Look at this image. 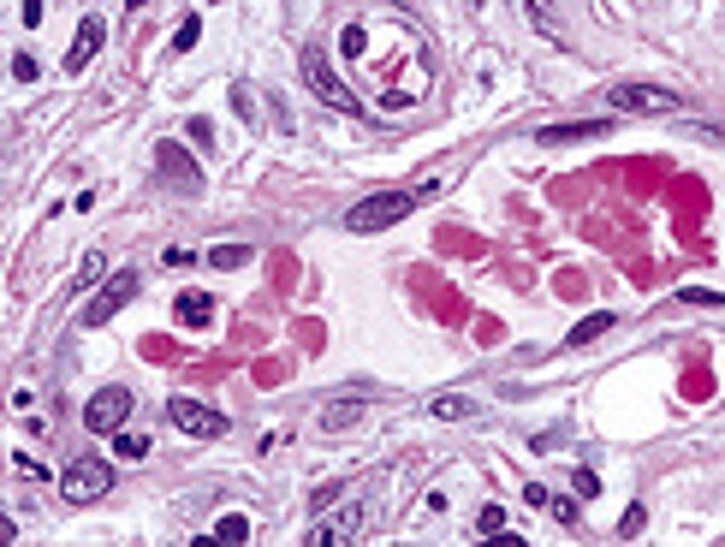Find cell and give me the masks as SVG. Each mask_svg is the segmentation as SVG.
Masks as SVG:
<instances>
[{
	"mask_svg": "<svg viewBox=\"0 0 725 547\" xmlns=\"http://www.w3.org/2000/svg\"><path fill=\"white\" fill-rule=\"evenodd\" d=\"M138 352L149 357V363H173V357H178V345H173V339H161V333H149V339H143Z\"/></svg>",
	"mask_w": 725,
	"mask_h": 547,
	"instance_id": "ffe728a7",
	"label": "cell"
},
{
	"mask_svg": "<svg viewBox=\"0 0 725 547\" xmlns=\"http://www.w3.org/2000/svg\"><path fill=\"white\" fill-rule=\"evenodd\" d=\"M642 524H648V511H642V506H630V511H625V524H619V529H625V535H642Z\"/></svg>",
	"mask_w": 725,
	"mask_h": 547,
	"instance_id": "4316f807",
	"label": "cell"
},
{
	"mask_svg": "<svg viewBox=\"0 0 725 547\" xmlns=\"http://www.w3.org/2000/svg\"><path fill=\"white\" fill-rule=\"evenodd\" d=\"M607 328H612V315H583V321L571 328V339H565V345H571V352H583L588 339H601V333H607Z\"/></svg>",
	"mask_w": 725,
	"mask_h": 547,
	"instance_id": "9a60e30c",
	"label": "cell"
},
{
	"mask_svg": "<svg viewBox=\"0 0 725 547\" xmlns=\"http://www.w3.org/2000/svg\"><path fill=\"white\" fill-rule=\"evenodd\" d=\"M155 161H161V178H167V185H178V191H196V185H202V167L191 161V149H185V143H161Z\"/></svg>",
	"mask_w": 725,
	"mask_h": 547,
	"instance_id": "30bf717a",
	"label": "cell"
},
{
	"mask_svg": "<svg viewBox=\"0 0 725 547\" xmlns=\"http://www.w3.org/2000/svg\"><path fill=\"white\" fill-rule=\"evenodd\" d=\"M167 416H173V423H178L185 434H196V440H220V434L232 429V423H226L220 410L196 405V399H173V405H167Z\"/></svg>",
	"mask_w": 725,
	"mask_h": 547,
	"instance_id": "9c48e42d",
	"label": "cell"
},
{
	"mask_svg": "<svg viewBox=\"0 0 725 547\" xmlns=\"http://www.w3.org/2000/svg\"><path fill=\"white\" fill-rule=\"evenodd\" d=\"M196 36H202V19H185V24H178V36H173V54H191Z\"/></svg>",
	"mask_w": 725,
	"mask_h": 547,
	"instance_id": "603a6c76",
	"label": "cell"
},
{
	"mask_svg": "<svg viewBox=\"0 0 725 547\" xmlns=\"http://www.w3.org/2000/svg\"><path fill=\"white\" fill-rule=\"evenodd\" d=\"M541 506H548L553 518H559V524H577V500H559V494H548V488H541Z\"/></svg>",
	"mask_w": 725,
	"mask_h": 547,
	"instance_id": "7402d4cb",
	"label": "cell"
},
{
	"mask_svg": "<svg viewBox=\"0 0 725 547\" xmlns=\"http://www.w3.org/2000/svg\"><path fill=\"white\" fill-rule=\"evenodd\" d=\"M250 244H215V250H209V262H215V268H244V262H250Z\"/></svg>",
	"mask_w": 725,
	"mask_h": 547,
	"instance_id": "ac0fdd59",
	"label": "cell"
},
{
	"mask_svg": "<svg viewBox=\"0 0 725 547\" xmlns=\"http://www.w3.org/2000/svg\"><path fill=\"white\" fill-rule=\"evenodd\" d=\"M303 83H310V90L327 101L334 114H363V96H357L351 83L327 66V54H315V48H303Z\"/></svg>",
	"mask_w": 725,
	"mask_h": 547,
	"instance_id": "7a4b0ae2",
	"label": "cell"
},
{
	"mask_svg": "<svg viewBox=\"0 0 725 547\" xmlns=\"http://www.w3.org/2000/svg\"><path fill=\"white\" fill-rule=\"evenodd\" d=\"M12 535H19V524H12V518L0 511V542H12Z\"/></svg>",
	"mask_w": 725,
	"mask_h": 547,
	"instance_id": "f1b7e54d",
	"label": "cell"
},
{
	"mask_svg": "<svg viewBox=\"0 0 725 547\" xmlns=\"http://www.w3.org/2000/svg\"><path fill=\"white\" fill-rule=\"evenodd\" d=\"M36 72H42L36 54H19V59H12V78H19V83H36Z\"/></svg>",
	"mask_w": 725,
	"mask_h": 547,
	"instance_id": "cb8c5ba5",
	"label": "cell"
},
{
	"mask_svg": "<svg viewBox=\"0 0 725 547\" xmlns=\"http://www.w3.org/2000/svg\"><path fill=\"white\" fill-rule=\"evenodd\" d=\"M101 274H107V256H101V250H90V256H83V262H78V274H72V280H66V297H78V292H90V286H96Z\"/></svg>",
	"mask_w": 725,
	"mask_h": 547,
	"instance_id": "4fadbf2b",
	"label": "cell"
},
{
	"mask_svg": "<svg viewBox=\"0 0 725 547\" xmlns=\"http://www.w3.org/2000/svg\"><path fill=\"white\" fill-rule=\"evenodd\" d=\"M357 416H363V405H357V399H339V405L321 410V429H351Z\"/></svg>",
	"mask_w": 725,
	"mask_h": 547,
	"instance_id": "2e32d148",
	"label": "cell"
},
{
	"mask_svg": "<svg viewBox=\"0 0 725 547\" xmlns=\"http://www.w3.org/2000/svg\"><path fill=\"white\" fill-rule=\"evenodd\" d=\"M107 488H114L107 458H78V464H66V476H59V494H66L72 506H90V500H101Z\"/></svg>",
	"mask_w": 725,
	"mask_h": 547,
	"instance_id": "277c9868",
	"label": "cell"
},
{
	"mask_svg": "<svg viewBox=\"0 0 725 547\" xmlns=\"http://www.w3.org/2000/svg\"><path fill=\"white\" fill-rule=\"evenodd\" d=\"M178 321H185V328H209V321H215V297L209 292H178Z\"/></svg>",
	"mask_w": 725,
	"mask_h": 547,
	"instance_id": "7c38bea8",
	"label": "cell"
},
{
	"mask_svg": "<svg viewBox=\"0 0 725 547\" xmlns=\"http://www.w3.org/2000/svg\"><path fill=\"white\" fill-rule=\"evenodd\" d=\"M114 452L119 458H149V434H119L114 429Z\"/></svg>",
	"mask_w": 725,
	"mask_h": 547,
	"instance_id": "44dd1931",
	"label": "cell"
},
{
	"mask_svg": "<svg viewBox=\"0 0 725 547\" xmlns=\"http://www.w3.org/2000/svg\"><path fill=\"white\" fill-rule=\"evenodd\" d=\"M321 511H327V506H321ZM363 524H369V506H363V500H345V506H334L327 518H315L303 542H310V547H339V542H351Z\"/></svg>",
	"mask_w": 725,
	"mask_h": 547,
	"instance_id": "5b68a950",
	"label": "cell"
},
{
	"mask_svg": "<svg viewBox=\"0 0 725 547\" xmlns=\"http://www.w3.org/2000/svg\"><path fill=\"white\" fill-rule=\"evenodd\" d=\"M131 297H138V274L125 268V274H114V280H107V286L96 292V304L83 310V328H107V321H114V315L131 304Z\"/></svg>",
	"mask_w": 725,
	"mask_h": 547,
	"instance_id": "52a82bcc",
	"label": "cell"
},
{
	"mask_svg": "<svg viewBox=\"0 0 725 547\" xmlns=\"http://www.w3.org/2000/svg\"><path fill=\"white\" fill-rule=\"evenodd\" d=\"M125 6H131V12H138V6H149V0H125Z\"/></svg>",
	"mask_w": 725,
	"mask_h": 547,
	"instance_id": "f546056e",
	"label": "cell"
},
{
	"mask_svg": "<svg viewBox=\"0 0 725 547\" xmlns=\"http://www.w3.org/2000/svg\"><path fill=\"white\" fill-rule=\"evenodd\" d=\"M607 107H619V114H684V101L672 90H654V83H612Z\"/></svg>",
	"mask_w": 725,
	"mask_h": 547,
	"instance_id": "8992f818",
	"label": "cell"
},
{
	"mask_svg": "<svg viewBox=\"0 0 725 547\" xmlns=\"http://www.w3.org/2000/svg\"><path fill=\"white\" fill-rule=\"evenodd\" d=\"M571 488L583 494V500H595V494H601V476H595V470H577V476H571Z\"/></svg>",
	"mask_w": 725,
	"mask_h": 547,
	"instance_id": "484cf974",
	"label": "cell"
},
{
	"mask_svg": "<svg viewBox=\"0 0 725 547\" xmlns=\"http://www.w3.org/2000/svg\"><path fill=\"white\" fill-rule=\"evenodd\" d=\"M101 42H107V24H101V19H83V24H78V36H72V48H66V78H78L83 66L96 59Z\"/></svg>",
	"mask_w": 725,
	"mask_h": 547,
	"instance_id": "8fae6325",
	"label": "cell"
},
{
	"mask_svg": "<svg viewBox=\"0 0 725 547\" xmlns=\"http://www.w3.org/2000/svg\"><path fill=\"white\" fill-rule=\"evenodd\" d=\"M339 54H345V66H357V72L374 83V96H381L387 114L411 107L398 72L429 96V48H422V36H416L405 19H351L339 30Z\"/></svg>",
	"mask_w": 725,
	"mask_h": 547,
	"instance_id": "6da1fadb",
	"label": "cell"
},
{
	"mask_svg": "<svg viewBox=\"0 0 725 547\" xmlns=\"http://www.w3.org/2000/svg\"><path fill=\"white\" fill-rule=\"evenodd\" d=\"M411 209H416L411 191H374V196H363L351 215H345V226H351V233H381V226H398Z\"/></svg>",
	"mask_w": 725,
	"mask_h": 547,
	"instance_id": "3957f363",
	"label": "cell"
},
{
	"mask_svg": "<svg viewBox=\"0 0 725 547\" xmlns=\"http://www.w3.org/2000/svg\"><path fill=\"white\" fill-rule=\"evenodd\" d=\"M429 410H434V416H440V423H446V416H452V423H458V416H470L476 405H470V399H458V392H446V399H434Z\"/></svg>",
	"mask_w": 725,
	"mask_h": 547,
	"instance_id": "d6986e66",
	"label": "cell"
},
{
	"mask_svg": "<svg viewBox=\"0 0 725 547\" xmlns=\"http://www.w3.org/2000/svg\"><path fill=\"white\" fill-rule=\"evenodd\" d=\"M24 24H42V0H24Z\"/></svg>",
	"mask_w": 725,
	"mask_h": 547,
	"instance_id": "83f0119b",
	"label": "cell"
},
{
	"mask_svg": "<svg viewBox=\"0 0 725 547\" xmlns=\"http://www.w3.org/2000/svg\"><path fill=\"white\" fill-rule=\"evenodd\" d=\"M612 131V119H583V125H548L541 131V143H577V137H601Z\"/></svg>",
	"mask_w": 725,
	"mask_h": 547,
	"instance_id": "5bb4252c",
	"label": "cell"
},
{
	"mask_svg": "<svg viewBox=\"0 0 725 547\" xmlns=\"http://www.w3.org/2000/svg\"><path fill=\"white\" fill-rule=\"evenodd\" d=\"M476 529H482V535L506 529V511H500V506H482V511H476Z\"/></svg>",
	"mask_w": 725,
	"mask_h": 547,
	"instance_id": "d4e9b609",
	"label": "cell"
},
{
	"mask_svg": "<svg viewBox=\"0 0 725 547\" xmlns=\"http://www.w3.org/2000/svg\"><path fill=\"white\" fill-rule=\"evenodd\" d=\"M125 416H131V392H125V387H101L96 399L83 405V429H90V434H114Z\"/></svg>",
	"mask_w": 725,
	"mask_h": 547,
	"instance_id": "ba28073f",
	"label": "cell"
},
{
	"mask_svg": "<svg viewBox=\"0 0 725 547\" xmlns=\"http://www.w3.org/2000/svg\"><path fill=\"white\" fill-rule=\"evenodd\" d=\"M244 535H250V518H244V511H226V518L215 524V542H226V547L244 542Z\"/></svg>",
	"mask_w": 725,
	"mask_h": 547,
	"instance_id": "e0dca14e",
	"label": "cell"
}]
</instances>
